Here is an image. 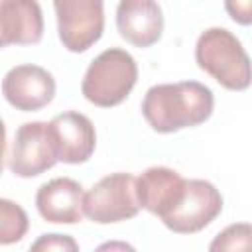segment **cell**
<instances>
[{
    "label": "cell",
    "instance_id": "1",
    "mask_svg": "<svg viewBox=\"0 0 252 252\" xmlns=\"http://www.w3.org/2000/svg\"><path fill=\"white\" fill-rule=\"evenodd\" d=\"M213 106L215 96L209 87L181 81L150 87L142 100V114L156 132L171 134L203 124L213 114Z\"/></svg>",
    "mask_w": 252,
    "mask_h": 252
},
{
    "label": "cell",
    "instance_id": "2",
    "mask_svg": "<svg viewBox=\"0 0 252 252\" xmlns=\"http://www.w3.org/2000/svg\"><path fill=\"white\" fill-rule=\"evenodd\" d=\"M195 61L228 91H244L252 85V61L240 39L224 28H209L199 35Z\"/></svg>",
    "mask_w": 252,
    "mask_h": 252
},
{
    "label": "cell",
    "instance_id": "3",
    "mask_svg": "<svg viewBox=\"0 0 252 252\" xmlns=\"http://www.w3.org/2000/svg\"><path fill=\"white\" fill-rule=\"evenodd\" d=\"M138 81L136 59L120 47H110L98 53L81 83L83 96L100 108L120 104Z\"/></svg>",
    "mask_w": 252,
    "mask_h": 252
},
{
    "label": "cell",
    "instance_id": "4",
    "mask_svg": "<svg viewBox=\"0 0 252 252\" xmlns=\"http://www.w3.org/2000/svg\"><path fill=\"white\" fill-rule=\"evenodd\" d=\"M142 209L132 173L116 171L96 181L85 195V217L98 224L128 220Z\"/></svg>",
    "mask_w": 252,
    "mask_h": 252
},
{
    "label": "cell",
    "instance_id": "5",
    "mask_svg": "<svg viewBox=\"0 0 252 252\" xmlns=\"http://www.w3.org/2000/svg\"><path fill=\"white\" fill-rule=\"evenodd\" d=\"M53 8L63 47L83 53L100 39L104 32L102 0H53Z\"/></svg>",
    "mask_w": 252,
    "mask_h": 252
},
{
    "label": "cell",
    "instance_id": "6",
    "mask_svg": "<svg viewBox=\"0 0 252 252\" xmlns=\"http://www.w3.org/2000/svg\"><path fill=\"white\" fill-rule=\"evenodd\" d=\"M57 161L49 122H26L16 130L6 156V167L14 175L35 177L51 169Z\"/></svg>",
    "mask_w": 252,
    "mask_h": 252
},
{
    "label": "cell",
    "instance_id": "7",
    "mask_svg": "<svg viewBox=\"0 0 252 252\" xmlns=\"http://www.w3.org/2000/svg\"><path fill=\"white\" fill-rule=\"evenodd\" d=\"M222 211L220 191L205 179H187L177 207L161 217V222L177 234H193L209 226Z\"/></svg>",
    "mask_w": 252,
    "mask_h": 252
},
{
    "label": "cell",
    "instance_id": "8",
    "mask_svg": "<svg viewBox=\"0 0 252 252\" xmlns=\"http://www.w3.org/2000/svg\"><path fill=\"white\" fill-rule=\"evenodd\" d=\"M2 93L8 104L14 108L33 112L53 100L55 79L47 69L39 65H16L4 75Z\"/></svg>",
    "mask_w": 252,
    "mask_h": 252
},
{
    "label": "cell",
    "instance_id": "9",
    "mask_svg": "<svg viewBox=\"0 0 252 252\" xmlns=\"http://www.w3.org/2000/svg\"><path fill=\"white\" fill-rule=\"evenodd\" d=\"M49 132L59 161L63 163H85L94 152L96 132L89 116L69 110L57 114L49 122Z\"/></svg>",
    "mask_w": 252,
    "mask_h": 252
},
{
    "label": "cell",
    "instance_id": "10",
    "mask_svg": "<svg viewBox=\"0 0 252 252\" xmlns=\"http://www.w3.org/2000/svg\"><path fill=\"white\" fill-rule=\"evenodd\" d=\"M35 207L47 222L75 224L85 217V191L71 177H55L37 189Z\"/></svg>",
    "mask_w": 252,
    "mask_h": 252
},
{
    "label": "cell",
    "instance_id": "11",
    "mask_svg": "<svg viewBox=\"0 0 252 252\" xmlns=\"http://www.w3.org/2000/svg\"><path fill=\"white\" fill-rule=\"evenodd\" d=\"M116 28L128 43L150 47L159 41L163 32L161 6L158 0H120L116 6Z\"/></svg>",
    "mask_w": 252,
    "mask_h": 252
},
{
    "label": "cell",
    "instance_id": "12",
    "mask_svg": "<svg viewBox=\"0 0 252 252\" xmlns=\"http://www.w3.org/2000/svg\"><path fill=\"white\" fill-rule=\"evenodd\" d=\"M185 183L187 179H183L175 169H169L165 165L148 167L136 179V189L142 209L150 211L159 219L165 217L181 201L185 193Z\"/></svg>",
    "mask_w": 252,
    "mask_h": 252
},
{
    "label": "cell",
    "instance_id": "13",
    "mask_svg": "<svg viewBox=\"0 0 252 252\" xmlns=\"http://www.w3.org/2000/svg\"><path fill=\"white\" fill-rule=\"evenodd\" d=\"M0 35L2 47L37 43L43 35V12L37 0H2Z\"/></svg>",
    "mask_w": 252,
    "mask_h": 252
},
{
    "label": "cell",
    "instance_id": "14",
    "mask_svg": "<svg viewBox=\"0 0 252 252\" xmlns=\"http://www.w3.org/2000/svg\"><path fill=\"white\" fill-rule=\"evenodd\" d=\"M28 224H30L28 215L18 203L10 199L0 201V242L2 244L20 242L28 232Z\"/></svg>",
    "mask_w": 252,
    "mask_h": 252
},
{
    "label": "cell",
    "instance_id": "15",
    "mask_svg": "<svg viewBox=\"0 0 252 252\" xmlns=\"http://www.w3.org/2000/svg\"><path fill=\"white\" fill-rule=\"evenodd\" d=\"M213 252L224 250H252V224L250 222H234L222 228L213 242L209 244Z\"/></svg>",
    "mask_w": 252,
    "mask_h": 252
},
{
    "label": "cell",
    "instance_id": "16",
    "mask_svg": "<svg viewBox=\"0 0 252 252\" xmlns=\"http://www.w3.org/2000/svg\"><path fill=\"white\" fill-rule=\"evenodd\" d=\"M33 252L37 250H45V252H51V250H69V252H75L79 250V244L67 236V234H41L32 246H30Z\"/></svg>",
    "mask_w": 252,
    "mask_h": 252
},
{
    "label": "cell",
    "instance_id": "17",
    "mask_svg": "<svg viewBox=\"0 0 252 252\" xmlns=\"http://www.w3.org/2000/svg\"><path fill=\"white\" fill-rule=\"evenodd\" d=\"M226 14L240 26H252V0H224Z\"/></svg>",
    "mask_w": 252,
    "mask_h": 252
},
{
    "label": "cell",
    "instance_id": "18",
    "mask_svg": "<svg viewBox=\"0 0 252 252\" xmlns=\"http://www.w3.org/2000/svg\"><path fill=\"white\" fill-rule=\"evenodd\" d=\"M100 248H132V246H128V244H104Z\"/></svg>",
    "mask_w": 252,
    "mask_h": 252
}]
</instances>
